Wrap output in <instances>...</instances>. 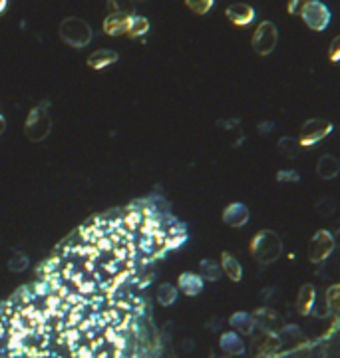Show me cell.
Returning a JSON list of instances; mask_svg holds the SVG:
<instances>
[{
  "mask_svg": "<svg viewBox=\"0 0 340 358\" xmlns=\"http://www.w3.org/2000/svg\"><path fill=\"white\" fill-rule=\"evenodd\" d=\"M249 251H251V257L258 265L267 267V265H272L275 261H279V257L283 255V241L271 229H263V231H258L251 239Z\"/></svg>",
  "mask_w": 340,
  "mask_h": 358,
  "instance_id": "cell-1",
  "label": "cell"
},
{
  "mask_svg": "<svg viewBox=\"0 0 340 358\" xmlns=\"http://www.w3.org/2000/svg\"><path fill=\"white\" fill-rule=\"evenodd\" d=\"M52 132V116H50V100H42L34 106L24 122V136L34 143H42Z\"/></svg>",
  "mask_w": 340,
  "mask_h": 358,
  "instance_id": "cell-2",
  "label": "cell"
},
{
  "mask_svg": "<svg viewBox=\"0 0 340 358\" xmlns=\"http://www.w3.org/2000/svg\"><path fill=\"white\" fill-rule=\"evenodd\" d=\"M58 34L64 44H68L72 48H86L92 38H94V32L92 26L82 20V18H76V16H70L66 20H62V24L58 28Z\"/></svg>",
  "mask_w": 340,
  "mask_h": 358,
  "instance_id": "cell-3",
  "label": "cell"
},
{
  "mask_svg": "<svg viewBox=\"0 0 340 358\" xmlns=\"http://www.w3.org/2000/svg\"><path fill=\"white\" fill-rule=\"evenodd\" d=\"M330 134H332V122L323 120V118H311L300 127L299 143L302 148H314Z\"/></svg>",
  "mask_w": 340,
  "mask_h": 358,
  "instance_id": "cell-4",
  "label": "cell"
},
{
  "mask_svg": "<svg viewBox=\"0 0 340 358\" xmlns=\"http://www.w3.org/2000/svg\"><path fill=\"white\" fill-rule=\"evenodd\" d=\"M337 249V241H334V235L327 231V229H318L313 235L311 243H309V259L314 265L318 263H325L334 253Z\"/></svg>",
  "mask_w": 340,
  "mask_h": 358,
  "instance_id": "cell-5",
  "label": "cell"
},
{
  "mask_svg": "<svg viewBox=\"0 0 340 358\" xmlns=\"http://www.w3.org/2000/svg\"><path fill=\"white\" fill-rule=\"evenodd\" d=\"M277 42H279V28L271 20H265L255 30L251 44L258 56H269L277 48Z\"/></svg>",
  "mask_w": 340,
  "mask_h": 358,
  "instance_id": "cell-6",
  "label": "cell"
},
{
  "mask_svg": "<svg viewBox=\"0 0 340 358\" xmlns=\"http://www.w3.org/2000/svg\"><path fill=\"white\" fill-rule=\"evenodd\" d=\"M300 18L304 20V24L314 30V32H323L327 30L328 24H330V10L325 2L320 0H311L304 10L300 13Z\"/></svg>",
  "mask_w": 340,
  "mask_h": 358,
  "instance_id": "cell-7",
  "label": "cell"
},
{
  "mask_svg": "<svg viewBox=\"0 0 340 358\" xmlns=\"http://www.w3.org/2000/svg\"><path fill=\"white\" fill-rule=\"evenodd\" d=\"M257 327L263 332H271V334H279L281 329L285 327L283 317L272 309V306H258L257 311L253 313Z\"/></svg>",
  "mask_w": 340,
  "mask_h": 358,
  "instance_id": "cell-8",
  "label": "cell"
},
{
  "mask_svg": "<svg viewBox=\"0 0 340 358\" xmlns=\"http://www.w3.org/2000/svg\"><path fill=\"white\" fill-rule=\"evenodd\" d=\"M249 219H251V213L243 203H231V205L225 207V211H223V223L233 227V229L245 227Z\"/></svg>",
  "mask_w": 340,
  "mask_h": 358,
  "instance_id": "cell-9",
  "label": "cell"
},
{
  "mask_svg": "<svg viewBox=\"0 0 340 358\" xmlns=\"http://www.w3.org/2000/svg\"><path fill=\"white\" fill-rule=\"evenodd\" d=\"M297 311L302 317H311L316 313V289L311 283L300 287L299 295H297Z\"/></svg>",
  "mask_w": 340,
  "mask_h": 358,
  "instance_id": "cell-10",
  "label": "cell"
},
{
  "mask_svg": "<svg viewBox=\"0 0 340 358\" xmlns=\"http://www.w3.org/2000/svg\"><path fill=\"white\" fill-rule=\"evenodd\" d=\"M227 18L231 20L235 26H249L253 20H255V8L251 4H245V2H237V4H231L227 10Z\"/></svg>",
  "mask_w": 340,
  "mask_h": 358,
  "instance_id": "cell-11",
  "label": "cell"
},
{
  "mask_svg": "<svg viewBox=\"0 0 340 358\" xmlns=\"http://www.w3.org/2000/svg\"><path fill=\"white\" fill-rule=\"evenodd\" d=\"M203 277L199 275V273H181L179 279H177V289L181 290L183 295H187V297H197L201 290H203Z\"/></svg>",
  "mask_w": 340,
  "mask_h": 358,
  "instance_id": "cell-12",
  "label": "cell"
},
{
  "mask_svg": "<svg viewBox=\"0 0 340 358\" xmlns=\"http://www.w3.org/2000/svg\"><path fill=\"white\" fill-rule=\"evenodd\" d=\"M219 346L229 357H241V355H245L247 350L245 343L239 336V332H223L221 338H219Z\"/></svg>",
  "mask_w": 340,
  "mask_h": 358,
  "instance_id": "cell-13",
  "label": "cell"
},
{
  "mask_svg": "<svg viewBox=\"0 0 340 358\" xmlns=\"http://www.w3.org/2000/svg\"><path fill=\"white\" fill-rule=\"evenodd\" d=\"M253 346H255L258 357H272L281 348V338H279V334L263 332L261 336L253 341Z\"/></svg>",
  "mask_w": 340,
  "mask_h": 358,
  "instance_id": "cell-14",
  "label": "cell"
},
{
  "mask_svg": "<svg viewBox=\"0 0 340 358\" xmlns=\"http://www.w3.org/2000/svg\"><path fill=\"white\" fill-rule=\"evenodd\" d=\"M130 20H132V16H128V14H108L106 20H104V32H106L108 36L128 34Z\"/></svg>",
  "mask_w": 340,
  "mask_h": 358,
  "instance_id": "cell-15",
  "label": "cell"
},
{
  "mask_svg": "<svg viewBox=\"0 0 340 358\" xmlns=\"http://www.w3.org/2000/svg\"><path fill=\"white\" fill-rule=\"evenodd\" d=\"M229 325H231L235 331L239 334H245V336H251L255 329H257V322H255V317L251 313H245V311H239V313H233L229 317Z\"/></svg>",
  "mask_w": 340,
  "mask_h": 358,
  "instance_id": "cell-16",
  "label": "cell"
},
{
  "mask_svg": "<svg viewBox=\"0 0 340 358\" xmlns=\"http://www.w3.org/2000/svg\"><path fill=\"white\" fill-rule=\"evenodd\" d=\"M221 269L233 283H239L243 279V265L229 251H223V255H221Z\"/></svg>",
  "mask_w": 340,
  "mask_h": 358,
  "instance_id": "cell-17",
  "label": "cell"
},
{
  "mask_svg": "<svg viewBox=\"0 0 340 358\" xmlns=\"http://www.w3.org/2000/svg\"><path fill=\"white\" fill-rule=\"evenodd\" d=\"M118 60H120V54H118V52L104 48V50H98L94 54L88 56L86 64L92 70H104L108 68V66H111V64H116Z\"/></svg>",
  "mask_w": 340,
  "mask_h": 358,
  "instance_id": "cell-18",
  "label": "cell"
},
{
  "mask_svg": "<svg viewBox=\"0 0 340 358\" xmlns=\"http://www.w3.org/2000/svg\"><path fill=\"white\" fill-rule=\"evenodd\" d=\"M316 173H318V178L327 179V181L339 178L340 162L334 155L327 153V155H323V157L318 159V164H316Z\"/></svg>",
  "mask_w": 340,
  "mask_h": 358,
  "instance_id": "cell-19",
  "label": "cell"
},
{
  "mask_svg": "<svg viewBox=\"0 0 340 358\" xmlns=\"http://www.w3.org/2000/svg\"><path fill=\"white\" fill-rule=\"evenodd\" d=\"M300 150H302V146L299 143V139L291 138V136H285V138H281L277 141V152H279V155H283L285 159L299 157Z\"/></svg>",
  "mask_w": 340,
  "mask_h": 358,
  "instance_id": "cell-20",
  "label": "cell"
},
{
  "mask_svg": "<svg viewBox=\"0 0 340 358\" xmlns=\"http://www.w3.org/2000/svg\"><path fill=\"white\" fill-rule=\"evenodd\" d=\"M199 275L203 277V281L215 283L223 275L221 263H217L215 259H203V261L199 263Z\"/></svg>",
  "mask_w": 340,
  "mask_h": 358,
  "instance_id": "cell-21",
  "label": "cell"
},
{
  "mask_svg": "<svg viewBox=\"0 0 340 358\" xmlns=\"http://www.w3.org/2000/svg\"><path fill=\"white\" fill-rule=\"evenodd\" d=\"M150 20L146 16H139V14H134L132 20H130V28H128V36L130 38H141L150 32Z\"/></svg>",
  "mask_w": 340,
  "mask_h": 358,
  "instance_id": "cell-22",
  "label": "cell"
},
{
  "mask_svg": "<svg viewBox=\"0 0 340 358\" xmlns=\"http://www.w3.org/2000/svg\"><path fill=\"white\" fill-rule=\"evenodd\" d=\"M177 297H179V289H177L176 285H171V283L160 285V289H157V303L162 304V306H171L177 301Z\"/></svg>",
  "mask_w": 340,
  "mask_h": 358,
  "instance_id": "cell-23",
  "label": "cell"
},
{
  "mask_svg": "<svg viewBox=\"0 0 340 358\" xmlns=\"http://www.w3.org/2000/svg\"><path fill=\"white\" fill-rule=\"evenodd\" d=\"M108 14H136V2L134 0H108Z\"/></svg>",
  "mask_w": 340,
  "mask_h": 358,
  "instance_id": "cell-24",
  "label": "cell"
},
{
  "mask_svg": "<svg viewBox=\"0 0 340 358\" xmlns=\"http://www.w3.org/2000/svg\"><path fill=\"white\" fill-rule=\"evenodd\" d=\"M325 303H327L328 313H337V315H340V283L332 285V287L325 293Z\"/></svg>",
  "mask_w": 340,
  "mask_h": 358,
  "instance_id": "cell-25",
  "label": "cell"
},
{
  "mask_svg": "<svg viewBox=\"0 0 340 358\" xmlns=\"http://www.w3.org/2000/svg\"><path fill=\"white\" fill-rule=\"evenodd\" d=\"M28 265H30V259H28L24 253H18V251L8 259V269L13 273H24L28 269Z\"/></svg>",
  "mask_w": 340,
  "mask_h": 358,
  "instance_id": "cell-26",
  "label": "cell"
},
{
  "mask_svg": "<svg viewBox=\"0 0 340 358\" xmlns=\"http://www.w3.org/2000/svg\"><path fill=\"white\" fill-rule=\"evenodd\" d=\"M314 209H316V213L323 215V217H332L334 211H337V205H334V201H332L330 197H320V199L314 203Z\"/></svg>",
  "mask_w": 340,
  "mask_h": 358,
  "instance_id": "cell-27",
  "label": "cell"
},
{
  "mask_svg": "<svg viewBox=\"0 0 340 358\" xmlns=\"http://www.w3.org/2000/svg\"><path fill=\"white\" fill-rule=\"evenodd\" d=\"M185 4H187L195 14H207L213 8L215 0H185Z\"/></svg>",
  "mask_w": 340,
  "mask_h": 358,
  "instance_id": "cell-28",
  "label": "cell"
},
{
  "mask_svg": "<svg viewBox=\"0 0 340 358\" xmlns=\"http://www.w3.org/2000/svg\"><path fill=\"white\" fill-rule=\"evenodd\" d=\"M277 179H279L281 183H299L300 173L297 169H279V171H277Z\"/></svg>",
  "mask_w": 340,
  "mask_h": 358,
  "instance_id": "cell-29",
  "label": "cell"
},
{
  "mask_svg": "<svg viewBox=\"0 0 340 358\" xmlns=\"http://www.w3.org/2000/svg\"><path fill=\"white\" fill-rule=\"evenodd\" d=\"M309 2H311V0H288L286 10H288V14H295V16L299 14L300 16V13L304 10V6H307Z\"/></svg>",
  "mask_w": 340,
  "mask_h": 358,
  "instance_id": "cell-30",
  "label": "cell"
},
{
  "mask_svg": "<svg viewBox=\"0 0 340 358\" xmlns=\"http://www.w3.org/2000/svg\"><path fill=\"white\" fill-rule=\"evenodd\" d=\"M227 322H225V318L223 317H211L209 320H207V331H211V332H221L223 331V327H225Z\"/></svg>",
  "mask_w": 340,
  "mask_h": 358,
  "instance_id": "cell-31",
  "label": "cell"
},
{
  "mask_svg": "<svg viewBox=\"0 0 340 358\" xmlns=\"http://www.w3.org/2000/svg\"><path fill=\"white\" fill-rule=\"evenodd\" d=\"M328 58H330V62H340V36H337L334 40L330 42Z\"/></svg>",
  "mask_w": 340,
  "mask_h": 358,
  "instance_id": "cell-32",
  "label": "cell"
},
{
  "mask_svg": "<svg viewBox=\"0 0 340 358\" xmlns=\"http://www.w3.org/2000/svg\"><path fill=\"white\" fill-rule=\"evenodd\" d=\"M217 125H221V127H225V130L233 132V130H239V127H241V120H239V118H231V120H219Z\"/></svg>",
  "mask_w": 340,
  "mask_h": 358,
  "instance_id": "cell-33",
  "label": "cell"
},
{
  "mask_svg": "<svg viewBox=\"0 0 340 358\" xmlns=\"http://www.w3.org/2000/svg\"><path fill=\"white\" fill-rule=\"evenodd\" d=\"M272 122H263V124H258L257 127H258V134H261V136H267V134H271V132H269V130H272Z\"/></svg>",
  "mask_w": 340,
  "mask_h": 358,
  "instance_id": "cell-34",
  "label": "cell"
},
{
  "mask_svg": "<svg viewBox=\"0 0 340 358\" xmlns=\"http://www.w3.org/2000/svg\"><path fill=\"white\" fill-rule=\"evenodd\" d=\"M4 132H6V120H4V116L0 114V136H2Z\"/></svg>",
  "mask_w": 340,
  "mask_h": 358,
  "instance_id": "cell-35",
  "label": "cell"
},
{
  "mask_svg": "<svg viewBox=\"0 0 340 358\" xmlns=\"http://www.w3.org/2000/svg\"><path fill=\"white\" fill-rule=\"evenodd\" d=\"M8 8V0H0V14L4 13Z\"/></svg>",
  "mask_w": 340,
  "mask_h": 358,
  "instance_id": "cell-36",
  "label": "cell"
},
{
  "mask_svg": "<svg viewBox=\"0 0 340 358\" xmlns=\"http://www.w3.org/2000/svg\"><path fill=\"white\" fill-rule=\"evenodd\" d=\"M334 241H337V247H340V231L334 235Z\"/></svg>",
  "mask_w": 340,
  "mask_h": 358,
  "instance_id": "cell-37",
  "label": "cell"
},
{
  "mask_svg": "<svg viewBox=\"0 0 340 358\" xmlns=\"http://www.w3.org/2000/svg\"><path fill=\"white\" fill-rule=\"evenodd\" d=\"M134 2H146V0H134Z\"/></svg>",
  "mask_w": 340,
  "mask_h": 358,
  "instance_id": "cell-38",
  "label": "cell"
}]
</instances>
